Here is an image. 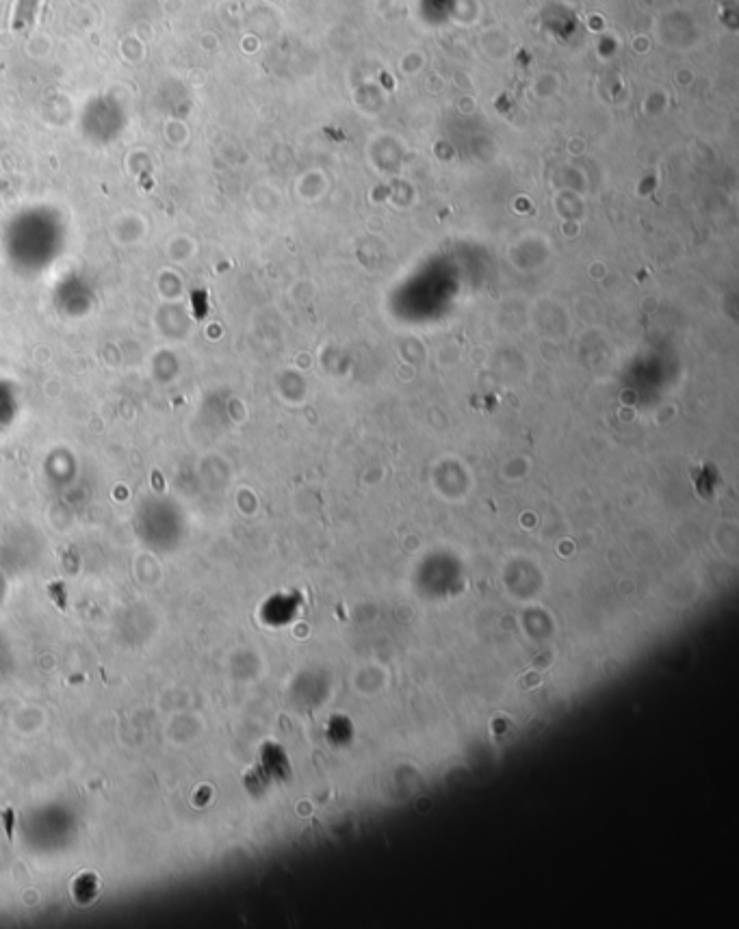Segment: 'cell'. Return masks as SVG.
Listing matches in <instances>:
<instances>
[{
    "label": "cell",
    "instance_id": "obj_1",
    "mask_svg": "<svg viewBox=\"0 0 739 929\" xmlns=\"http://www.w3.org/2000/svg\"><path fill=\"white\" fill-rule=\"evenodd\" d=\"M3 819H5V826H7V836L11 839V836H14V810L7 808Z\"/></svg>",
    "mask_w": 739,
    "mask_h": 929
}]
</instances>
